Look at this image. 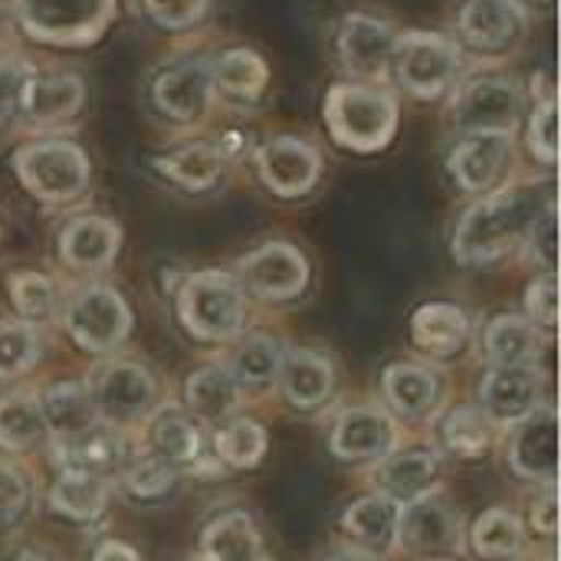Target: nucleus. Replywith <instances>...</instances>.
<instances>
[{
    "instance_id": "1",
    "label": "nucleus",
    "mask_w": 561,
    "mask_h": 561,
    "mask_svg": "<svg viewBox=\"0 0 561 561\" xmlns=\"http://www.w3.org/2000/svg\"><path fill=\"white\" fill-rule=\"evenodd\" d=\"M549 187L536 181L500 187L480 197L457 224L454 256L467 266H486L513 253L539 224V217L552 207Z\"/></svg>"
},
{
    "instance_id": "2",
    "label": "nucleus",
    "mask_w": 561,
    "mask_h": 561,
    "mask_svg": "<svg viewBox=\"0 0 561 561\" xmlns=\"http://www.w3.org/2000/svg\"><path fill=\"white\" fill-rule=\"evenodd\" d=\"M398 99L378 85L339 82L325 95V125L342 148L358 154L381 151L398 131Z\"/></svg>"
},
{
    "instance_id": "3",
    "label": "nucleus",
    "mask_w": 561,
    "mask_h": 561,
    "mask_svg": "<svg viewBox=\"0 0 561 561\" xmlns=\"http://www.w3.org/2000/svg\"><path fill=\"white\" fill-rule=\"evenodd\" d=\"M178 316L201 342H230L247 325L243 286L220 270H201L178 293Z\"/></svg>"
},
{
    "instance_id": "4",
    "label": "nucleus",
    "mask_w": 561,
    "mask_h": 561,
    "mask_svg": "<svg viewBox=\"0 0 561 561\" xmlns=\"http://www.w3.org/2000/svg\"><path fill=\"white\" fill-rule=\"evenodd\" d=\"M16 178L43 204L76 201L89 187V158L72 141H33L13 158Z\"/></svg>"
},
{
    "instance_id": "5",
    "label": "nucleus",
    "mask_w": 561,
    "mask_h": 561,
    "mask_svg": "<svg viewBox=\"0 0 561 561\" xmlns=\"http://www.w3.org/2000/svg\"><path fill=\"white\" fill-rule=\"evenodd\" d=\"M20 26L53 46L92 43L115 16V0H13Z\"/></svg>"
},
{
    "instance_id": "6",
    "label": "nucleus",
    "mask_w": 561,
    "mask_h": 561,
    "mask_svg": "<svg viewBox=\"0 0 561 561\" xmlns=\"http://www.w3.org/2000/svg\"><path fill=\"white\" fill-rule=\"evenodd\" d=\"M391 69L411 95L440 99L460 76V49L440 33L411 30L394 39Z\"/></svg>"
},
{
    "instance_id": "7",
    "label": "nucleus",
    "mask_w": 561,
    "mask_h": 561,
    "mask_svg": "<svg viewBox=\"0 0 561 561\" xmlns=\"http://www.w3.org/2000/svg\"><path fill=\"white\" fill-rule=\"evenodd\" d=\"M62 325L82 352L105 355L115 352L131 332V309L118 289L85 286L66 302Z\"/></svg>"
},
{
    "instance_id": "8",
    "label": "nucleus",
    "mask_w": 561,
    "mask_h": 561,
    "mask_svg": "<svg viewBox=\"0 0 561 561\" xmlns=\"http://www.w3.org/2000/svg\"><path fill=\"white\" fill-rule=\"evenodd\" d=\"M523 112V89L500 72L463 82L454 95V125L467 131H513Z\"/></svg>"
},
{
    "instance_id": "9",
    "label": "nucleus",
    "mask_w": 561,
    "mask_h": 561,
    "mask_svg": "<svg viewBox=\"0 0 561 561\" xmlns=\"http://www.w3.org/2000/svg\"><path fill=\"white\" fill-rule=\"evenodd\" d=\"M92 391L95 417L108 427H131L154 411V378L135 362H112L99 371Z\"/></svg>"
},
{
    "instance_id": "10",
    "label": "nucleus",
    "mask_w": 561,
    "mask_h": 561,
    "mask_svg": "<svg viewBox=\"0 0 561 561\" xmlns=\"http://www.w3.org/2000/svg\"><path fill=\"white\" fill-rule=\"evenodd\" d=\"M510 467L519 480L556 486L559 473V411L556 404H539L529 417L513 424Z\"/></svg>"
},
{
    "instance_id": "11",
    "label": "nucleus",
    "mask_w": 561,
    "mask_h": 561,
    "mask_svg": "<svg viewBox=\"0 0 561 561\" xmlns=\"http://www.w3.org/2000/svg\"><path fill=\"white\" fill-rule=\"evenodd\" d=\"M542 385L536 365H493L480 381V411L490 424L513 427L542 404Z\"/></svg>"
},
{
    "instance_id": "12",
    "label": "nucleus",
    "mask_w": 561,
    "mask_h": 561,
    "mask_svg": "<svg viewBox=\"0 0 561 561\" xmlns=\"http://www.w3.org/2000/svg\"><path fill=\"white\" fill-rule=\"evenodd\" d=\"M240 283L266 302H286L306 289L309 263L293 243L276 240L240 260Z\"/></svg>"
},
{
    "instance_id": "13",
    "label": "nucleus",
    "mask_w": 561,
    "mask_h": 561,
    "mask_svg": "<svg viewBox=\"0 0 561 561\" xmlns=\"http://www.w3.org/2000/svg\"><path fill=\"white\" fill-rule=\"evenodd\" d=\"M394 26L371 13H348L339 26V59L355 79L378 82L391 69Z\"/></svg>"
},
{
    "instance_id": "14",
    "label": "nucleus",
    "mask_w": 561,
    "mask_h": 561,
    "mask_svg": "<svg viewBox=\"0 0 561 561\" xmlns=\"http://www.w3.org/2000/svg\"><path fill=\"white\" fill-rule=\"evenodd\" d=\"M256 168H260L263 184L273 194L302 197L316 187V181L322 174V154L316 145H309L302 138L279 135V138H270L266 145H260Z\"/></svg>"
},
{
    "instance_id": "15",
    "label": "nucleus",
    "mask_w": 561,
    "mask_h": 561,
    "mask_svg": "<svg viewBox=\"0 0 561 561\" xmlns=\"http://www.w3.org/2000/svg\"><path fill=\"white\" fill-rule=\"evenodd\" d=\"M398 447V427L385 408L375 404H352L332 424V454L339 460L365 463L385 460Z\"/></svg>"
},
{
    "instance_id": "16",
    "label": "nucleus",
    "mask_w": 561,
    "mask_h": 561,
    "mask_svg": "<svg viewBox=\"0 0 561 561\" xmlns=\"http://www.w3.org/2000/svg\"><path fill=\"white\" fill-rule=\"evenodd\" d=\"M510 154H513V131H467L450 151L447 168L463 191L483 194L503 178Z\"/></svg>"
},
{
    "instance_id": "17",
    "label": "nucleus",
    "mask_w": 561,
    "mask_h": 561,
    "mask_svg": "<svg viewBox=\"0 0 561 561\" xmlns=\"http://www.w3.org/2000/svg\"><path fill=\"white\" fill-rule=\"evenodd\" d=\"M56 463L62 470H76V473H89V477H118L122 467L128 463L131 450L125 447L122 434L102 421L89 424L85 431L79 434H69V437H56Z\"/></svg>"
},
{
    "instance_id": "18",
    "label": "nucleus",
    "mask_w": 561,
    "mask_h": 561,
    "mask_svg": "<svg viewBox=\"0 0 561 561\" xmlns=\"http://www.w3.org/2000/svg\"><path fill=\"white\" fill-rule=\"evenodd\" d=\"M457 26L480 53H503L526 33V10L516 0H463Z\"/></svg>"
},
{
    "instance_id": "19",
    "label": "nucleus",
    "mask_w": 561,
    "mask_h": 561,
    "mask_svg": "<svg viewBox=\"0 0 561 561\" xmlns=\"http://www.w3.org/2000/svg\"><path fill=\"white\" fill-rule=\"evenodd\" d=\"M141 454H148L151 460H158L161 467L174 473H184L204 463V440H201L197 424L184 411L164 408L148 417Z\"/></svg>"
},
{
    "instance_id": "20",
    "label": "nucleus",
    "mask_w": 561,
    "mask_h": 561,
    "mask_svg": "<svg viewBox=\"0 0 561 561\" xmlns=\"http://www.w3.org/2000/svg\"><path fill=\"white\" fill-rule=\"evenodd\" d=\"M398 542H404L414 552L460 549V516L444 496L431 493V496L404 506L401 523H398Z\"/></svg>"
},
{
    "instance_id": "21",
    "label": "nucleus",
    "mask_w": 561,
    "mask_h": 561,
    "mask_svg": "<svg viewBox=\"0 0 561 561\" xmlns=\"http://www.w3.org/2000/svg\"><path fill=\"white\" fill-rule=\"evenodd\" d=\"M122 247V230L115 220L99 217V214H85L76 217L62 227L59 233V256L69 270L79 273H99L105 270Z\"/></svg>"
},
{
    "instance_id": "22",
    "label": "nucleus",
    "mask_w": 561,
    "mask_h": 561,
    "mask_svg": "<svg viewBox=\"0 0 561 561\" xmlns=\"http://www.w3.org/2000/svg\"><path fill=\"white\" fill-rule=\"evenodd\" d=\"M378 493L388 496L398 506H411L431 493H437L440 483V460L431 450H401V454H388L385 460H378V473H375Z\"/></svg>"
},
{
    "instance_id": "23",
    "label": "nucleus",
    "mask_w": 561,
    "mask_h": 561,
    "mask_svg": "<svg viewBox=\"0 0 561 561\" xmlns=\"http://www.w3.org/2000/svg\"><path fill=\"white\" fill-rule=\"evenodd\" d=\"M398 523H401V506L381 493L355 500L342 516V529H345L352 549L365 552L371 559L388 556L398 546Z\"/></svg>"
},
{
    "instance_id": "24",
    "label": "nucleus",
    "mask_w": 561,
    "mask_h": 561,
    "mask_svg": "<svg viewBox=\"0 0 561 561\" xmlns=\"http://www.w3.org/2000/svg\"><path fill=\"white\" fill-rule=\"evenodd\" d=\"M214 82H210V69L204 62H174L168 66L158 79H154V105L178 122H191L197 118L207 102H210Z\"/></svg>"
},
{
    "instance_id": "25",
    "label": "nucleus",
    "mask_w": 561,
    "mask_h": 561,
    "mask_svg": "<svg viewBox=\"0 0 561 561\" xmlns=\"http://www.w3.org/2000/svg\"><path fill=\"white\" fill-rule=\"evenodd\" d=\"M85 99V82L76 72H49V76H30L20 112L33 125H56L72 118L82 108Z\"/></svg>"
},
{
    "instance_id": "26",
    "label": "nucleus",
    "mask_w": 561,
    "mask_h": 561,
    "mask_svg": "<svg viewBox=\"0 0 561 561\" xmlns=\"http://www.w3.org/2000/svg\"><path fill=\"white\" fill-rule=\"evenodd\" d=\"M279 375H283L279 378L283 394L296 411L322 408L335 388V368H332L329 355H322L316 348H293L289 355H283Z\"/></svg>"
},
{
    "instance_id": "27",
    "label": "nucleus",
    "mask_w": 561,
    "mask_h": 561,
    "mask_svg": "<svg viewBox=\"0 0 561 561\" xmlns=\"http://www.w3.org/2000/svg\"><path fill=\"white\" fill-rule=\"evenodd\" d=\"M414 345L434 358H454L470 339V319L454 302H427L411 319Z\"/></svg>"
},
{
    "instance_id": "28",
    "label": "nucleus",
    "mask_w": 561,
    "mask_h": 561,
    "mask_svg": "<svg viewBox=\"0 0 561 561\" xmlns=\"http://www.w3.org/2000/svg\"><path fill=\"white\" fill-rule=\"evenodd\" d=\"M204 561H263V536L247 510H230L217 516L201 536Z\"/></svg>"
},
{
    "instance_id": "29",
    "label": "nucleus",
    "mask_w": 561,
    "mask_h": 561,
    "mask_svg": "<svg viewBox=\"0 0 561 561\" xmlns=\"http://www.w3.org/2000/svg\"><path fill=\"white\" fill-rule=\"evenodd\" d=\"M483 352L493 365H536L546 352V332L526 316H496L483 332Z\"/></svg>"
},
{
    "instance_id": "30",
    "label": "nucleus",
    "mask_w": 561,
    "mask_h": 561,
    "mask_svg": "<svg viewBox=\"0 0 561 561\" xmlns=\"http://www.w3.org/2000/svg\"><path fill=\"white\" fill-rule=\"evenodd\" d=\"M385 401L401 414V417H427L437 408L440 398V381L431 368L417 362H398L385 371L381 378Z\"/></svg>"
},
{
    "instance_id": "31",
    "label": "nucleus",
    "mask_w": 561,
    "mask_h": 561,
    "mask_svg": "<svg viewBox=\"0 0 561 561\" xmlns=\"http://www.w3.org/2000/svg\"><path fill=\"white\" fill-rule=\"evenodd\" d=\"M154 168L174 181L178 187L187 191H207L220 181L224 168H227V151L224 145H210V141H194V145H181L161 158H154Z\"/></svg>"
},
{
    "instance_id": "32",
    "label": "nucleus",
    "mask_w": 561,
    "mask_h": 561,
    "mask_svg": "<svg viewBox=\"0 0 561 561\" xmlns=\"http://www.w3.org/2000/svg\"><path fill=\"white\" fill-rule=\"evenodd\" d=\"M237 401H240V385L227 365L197 368V371H191V378L184 385L187 411L204 421H224L227 414H233Z\"/></svg>"
},
{
    "instance_id": "33",
    "label": "nucleus",
    "mask_w": 561,
    "mask_h": 561,
    "mask_svg": "<svg viewBox=\"0 0 561 561\" xmlns=\"http://www.w3.org/2000/svg\"><path fill=\"white\" fill-rule=\"evenodd\" d=\"M108 503V480L76 473V470H59V477L49 486V506L62 519L72 523H92L102 516Z\"/></svg>"
},
{
    "instance_id": "34",
    "label": "nucleus",
    "mask_w": 561,
    "mask_h": 561,
    "mask_svg": "<svg viewBox=\"0 0 561 561\" xmlns=\"http://www.w3.org/2000/svg\"><path fill=\"white\" fill-rule=\"evenodd\" d=\"M39 408H43V421L46 427L56 434V437H69V434H79L85 431L89 424H95V404H92V391L79 381H62V385H53L43 398H39Z\"/></svg>"
},
{
    "instance_id": "35",
    "label": "nucleus",
    "mask_w": 561,
    "mask_h": 561,
    "mask_svg": "<svg viewBox=\"0 0 561 561\" xmlns=\"http://www.w3.org/2000/svg\"><path fill=\"white\" fill-rule=\"evenodd\" d=\"M210 82H214V89H220L227 99L253 102V99L266 89L270 69H266V62H263L253 49L237 46V49H227V53L214 62Z\"/></svg>"
},
{
    "instance_id": "36",
    "label": "nucleus",
    "mask_w": 561,
    "mask_h": 561,
    "mask_svg": "<svg viewBox=\"0 0 561 561\" xmlns=\"http://www.w3.org/2000/svg\"><path fill=\"white\" fill-rule=\"evenodd\" d=\"M490 421L473 404H457L437 421V440L450 457L473 460L490 447Z\"/></svg>"
},
{
    "instance_id": "37",
    "label": "nucleus",
    "mask_w": 561,
    "mask_h": 561,
    "mask_svg": "<svg viewBox=\"0 0 561 561\" xmlns=\"http://www.w3.org/2000/svg\"><path fill=\"white\" fill-rule=\"evenodd\" d=\"M46 434L39 398L30 391H13L0 398V447L3 450H26Z\"/></svg>"
},
{
    "instance_id": "38",
    "label": "nucleus",
    "mask_w": 561,
    "mask_h": 561,
    "mask_svg": "<svg viewBox=\"0 0 561 561\" xmlns=\"http://www.w3.org/2000/svg\"><path fill=\"white\" fill-rule=\"evenodd\" d=\"M523 523L516 513L496 506L490 513H483L477 523H473V533H470V546L480 559L490 561H506L513 559L519 549H523Z\"/></svg>"
},
{
    "instance_id": "39",
    "label": "nucleus",
    "mask_w": 561,
    "mask_h": 561,
    "mask_svg": "<svg viewBox=\"0 0 561 561\" xmlns=\"http://www.w3.org/2000/svg\"><path fill=\"white\" fill-rule=\"evenodd\" d=\"M266 431L263 424L250 421V417H237L227 427L217 431L214 447H217V460L233 467V470H253L263 454H266Z\"/></svg>"
},
{
    "instance_id": "40",
    "label": "nucleus",
    "mask_w": 561,
    "mask_h": 561,
    "mask_svg": "<svg viewBox=\"0 0 561 561\" xmlns=\"http://www.w3.org/2000/svg\"><path fill=\"white\" fill-rule=\"evenodd\" d=\"M118 483H122L125 496L135 500V503H161L178 486V473L168 470V467H161L158 460H151L148 454L138 450L122 467Z\"/></svg>"
},
{
    "instance_id": "41",
    "label": "nucleus",
    "mask_w": 561,
    "mask_h": 561,
    "mask_svg": "<svg viewBox=\"0 0 561 561\" xmlns=\"http://www.w3.org/2000/svg\"><path fill=\"white\" fill-rule=\"evenodd\" d=\"M283 365V345L273 335H250L233 358V378L243 388H263L270 381H276Z\"/></svg>"
},
{
    "instance_id": "42",
    "label": "nucleus",
    "mask_w": 561,
    "mask_h": 561,
    "mask_svg": "<svg viewBox=\"0 0 561 561\" xmlns=\"http://www.w3.org/2000/svg\"><path fill=\"white\" fill-rule=\"evenodd\" d=\"M39 355V335L30 322L0 319V378L26 375Z\"/></svg>"
},
{
    "instance_id": "43",
    "label": "nucleus",
    "mask_w": 561,
    "mask_h": 561,
    "mask_svg": "<svg viewBox=\"0 0 561 561\" xmlns=\"http://www.w3.org/2000/svg\"><path fill=\"white\" fill-rule=\"evenodd\" d=\"M7 289H10V299L16 306V312L26 319V322H46L53 312H56V286L49 276L43 273H33V270H20L7 279Z\"/></svg>"
},
{
    "instance_id": "44",
    "label": "nucleus",
    "mask_w": 561,
    "mask_h": 561,
    "mask_svg": "<svg viewBox=\"0 0 561 561\" xmlns=\"http://www.w3.org/2000/svg\"><path fill=\"white\" fill-rule=\"evenodd\" d=\"M30 480L20 467L0 463V526H16L30 513Z\"/></svg>"
},
{
    "instance_id": "45",
    "label": "nucleus",
    "mask_w": 561,
    "mask_h": 561,
    "mask_svg": "<svg viewBox=\"0 0 561 561\" xmlns=\"http://www.w3.org/2000/svg\"><path fill=\"white\" fill-rule=\"evenodd\" d=\"M529 151L546 161V164H556V154H559V118H556V99L546 95L533 118H529Z\"/></svg>"
},
{
    "instance_id": "46",
    "label": "nucleus",
    "mask_w": 561,
    "mask_h": 561,
    "mask_svg": "<svg viewBox=\"0 0 561 561\" xmlns=\"http://www.w3.org/2000/svg\"><path fill=\"white\" fill-rule=\"evenodd\" d=\"M526 309H529V322H536L542 332H556V325H559V283H556V273H546L536 283H529Z\"/></svg>"
},
{
    "instance_id": "47",
    "label": "nucleus",
    "mask_w": 561,
    "mask_h": 561,
    "mask_svg": "<svg viewBox=\"0 0 561 561\" xmlns=\"http://www.w3.org/2000/svg\"><path fill=\"white\" fill-rule=\"evenodd\" d=\"M210 0H145L148 16L164 30H187L207 13Z\"/></svg>"
},
{
    "instance_id": "48",
    "label": "nucleus",
    "mask_w": 561,
    "mask_h": 561,
    "mask_svg": "<svg viewBox=\"0 0 561 561\" xmlns=\"http://www.w3.org/2000/svg\"><path fill=\"white\" fill-rule=\"evenodd\" d=\"M30 76L33 69L23 59H0V125L20 112V99H23Z\"/></svg>"
},
{
    "instance_id": "49",
    "label": "nucleus",
    "mask_w": 561,
    "mask_h": 561,
    "mask_svg": "<svg viewBox=\"0 0 561 561\" xmlns=\"http://www.w3.org/2000/svg\"><path fill=\"white\" fill-rule=\"evenodd\" d=\"M533 243V256L536 263H542L549 273H556V247H559V233H556V204L539 217V224L533 227V233L526 237Z\"/></svg>"
},
{
    "instance_id": "50",
    "label": "nucleus",
    "mask_w": 561,
    "mask_h": 561,
    "mask_svg": "<svg viewBox=\"0 0 561 561\" xmlns=\"http://www.w3.org/2000/svg\"><path fill=\"white\" fill-rule=\"evenodd\" d=\"M533 526L546 539H556V533H559V496H556V486H546V493L533 503Z\"/></svg>"
},
{
    "instance_id": "51",
    "label": "nucleus",
    "mask_w": 561,
    "mask_h": 561,
    "mask_svg": "<svg viewBox=\"0 0 561 561\" xmlns=\"http://www.w3.org/2000/svg\"><path fill=\"white\" fill-rule=\"evenodd\" d=\"M92 561H141L138 559V552L135 549H128V546H122V542H105Z\"/></svg>"
},
{
    "instance_id": "52",
    "label": "nucleus",
    "mask_w": 561,
    "mask_h": 561,
    "mask_svg": "<svg viewBox=\"0 0 561 561\" xmlns=\"http://www.w3.org/2000/svg\"><path fill=\"white\" fill-rule=\"evenodd\" d=\"M329 561H378V559H371V556H365V552H355V549H345V552L332 556Z\"/></svg>"
},
{
    "instance_id": "53",
    "label": "nucleus",
    "mask_w": 561,
    "mask_h": 561,
    "mask_svg": "<svg viewBox=\"0 0 561 561\" xmlns=\"http://www.w3.org/2000/svg\"><path fill=\"white\" fill-rule=\"evenodd\" d=\"M10 36V10H7V3L0 0V39H7Z\"/></svg>"
},
{
    "instance_id": "54",
    "label": "nucleus",
    "mask_w": 561,
    "mask_h": 561,
    "mask_svg": "<svg viewBox=\"0 0 561 561\" xmlns=\"http://www.w3.org/2000/svg\"><path fill=\"white\" fill-rule=\"evenodd\" d=\"M7 561H49V559H43V556H36V552H16V556H10Z\"/></svg>"
},
{
    "instance_id": "55",
    "label": "nucleus",
    "mask_w": 561,
    "mask_h": 561,
    "mask_svg": "<svg viewBox=\"0 0 561 561\" xmlns=\"http://www.w3.org/2000/svg\"><path fill=\"white\" fill-rule=\"evenodd\" d=\"M516 3H519V7L526 10V7H549L552 0H516Z\"/></svg>"
},
{
    "instance_id": "56",
    "label": "nucleus",
    "mask_w": 561,
    "mask_h": 561,
    "mask_svg": "<svg viewBox=\"0 0 561 561\" xmlns=\"http://www.w3.org/2000/svg\"><path fill=\"white\" fill-rule=\"evenodd\" d=\"M529 561H556V556H539V559H529Z\"/></svg>"
}]
</instances>
